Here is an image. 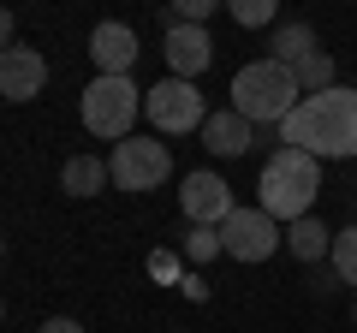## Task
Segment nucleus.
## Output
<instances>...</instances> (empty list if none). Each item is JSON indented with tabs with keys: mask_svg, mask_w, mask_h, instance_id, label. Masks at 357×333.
Returning <instances> with one entry per match:
<instances>
[{
	"mask_svg": "<svg viewBox=\"0 0 357 333\" xmlns=\"http://www.w3.org/2000/svg\"><path fill=\"white\" fill-rule=\"evenodd\" d=\"M0 316H6V304H0Z\"/></svg>",
	"mask_w": 357,
	"mask_h": 333,
	"instance_id": "obj_25",
	"label": "nucleus"
},
{
	"mask_svg": "<svg viewBox=\"0 0 357 333\" xmlns=\"http://www.w3.org/2000/svg\"><path fill=\"white\" fill-rule=\"evenodd\" d=\"M60 185H66L72 196H96V191H107V185H114V173H107L102 155H72V161L60 166Z\"/></svg>",
	"mask_w": 357,
	"mask_h": 333,
	"instance_id": "obj_13",
	"label": "nucleus"
},
{
	"mask_svg": "<svg viewBox=\"0 0 357 333\" xmlns=\"http://www.w3.org/2000/svg\"><path fill=\"white\" fill-rule=\"evenodd\" d=\"M351 321H357V304H351Z\"/></svg>",
	"mask_w": 357,
	"mask_h": 333,
	"instance_id": "obj_24",
	"label": "nucleus"
},
{
	"mask_svg": "<svg viewBox=\"0 0 357 333\" xmlns=\"http://www.w3.org/2000/svg\"><path fill=\"white\" fill-rule=\"evenodd\" d=\"M220 256V226H191L185 232V262H208Z\"/></svg>",
	"mask_w": 357,
	"mask_h": 333,
	"instance_id": "obj_18",
	"label": "nucleus"
},
{
	"mask_svg": "<svg viewBox=\"0 0 357 333\" xmlns=\"http://www.w3.org/2000/svg\"><path fill=\"white\" fill-rule=\"evenodd\" d=\"M36 333H84V327H77V321L72 316H54V321H42V327Z\"/></svg>",
	"mask_w": 357,
	"mask_h": 333,
	"instance_id": "obj_21",
	"label": "nucleus"
},
{
	"mask_svg": "<svg viewBox=\"0 0 357 333\" xmlns=\"http://www.w3.org/2000/svg\"><path fill=\"white\" fill-rule=\"evenodd\" d=\"M208 13H215V0H178L173 24H208Z\"/></svg>",
	"mask_w": 357,
	"mask_h": 333,
	"instance_id": "obj_20",
	"label": "nucleus"
},
{
	"mask_svg": "<svg viewBox=\"0 0 357 333\" xmlns=\"http://www.w3.org/2000/svg\"><path fill=\"white\" fill-rule=\"evenodd\" d=\"M137 30L119 24V18H107V24L89 30V60H96V72L102 77H131V65H137Z\"/></svg>",
	"mask_w": 357,
	"mask_h": 333,
	"instance_id": "obj_9",
	"label": "nucleus"
},
{
	"mask_svg": "<svg viewBox=\"0 0 357 333\" xmlns=\"http://www.w3.org/2000/svg\"><path fill=\"white\" fill-rule=\"evenodd\" d=\"M178 208L191 215V226H220L238 203H232V185L220 179V173H185V185H178Z\"/></svg>",
	"mask_w": 357,
	"mask_h": 333,
	"instance_id": "obj_8",
	"label": "nucleus"
},
{
	"mask_svg": "<svg viewBox=\"0 0 357 333\" xmlns=\"http://www.w3.org/2000/svg\"><path fill=\"white\" fill-rule=\"evenodd\" d=\"M280 244H286V232L262 208H232L220 220V256H232V262H268Z\"/></svg>",
	"mask_w": 357,
	"mask_h": 333,
	"instance_id": "obj_6",
	"label": "nucleus"
},
{
	"mask_svg": "<svg viewBox=\"0 0 357 333\" xmlns=\"http://www.w3.org/2000/svg\"><path fill=\"white\" fill-rule=\"evenodd\" d=\"M143 114V90L131 84V77H102L96 72V84L84 90V131L89 137H114L126 143L131 125H137Z\"/></svg>",
	"mask_w": 357,
	"mask_h": 333,
	"instance_id": "obj_4",
	"label": "nucleus"
},
{
	"mask_svg": "<svg viewBox=\"0 0 357 333\" xmlns=\"http://www.w3.org/2000/svg\"><path fill=\"white\" fill-rule=\"evenodd\" d=\"M0 256H6V238H0Z\"/></svg>",
	"mask_w": 357,
	"mask_h": 333,
	"instance_id": "obj_23",
	"label": "nucleus"
},
{
	"mask_svg": "<svg viewBox=\"0 0 357 333\" xmlns=\"http://www.w3.org/2000/svg\"><path fill=\"white\" fill-rule=\"evenodd\" d=\"M232 18H238L244 30L250 24H274V0H232Z\"/></svg>",
	"mask_w": 357,
	"mask_h": 333,
	"instance_id": "obj_19",
	"label": "nucleus"
},
{
	"mask_svg": "<svg viewBox=\"0 0 357 333\" xmlns=\"http://www.w3.org/2000/svg\"><path fill=\"white\" fill-rule=\"evenodd\" d=\"M298 72L280 65L274 54L268 60H250L238 77H232V114L250 119V125H286V114L298 107Z\"/></svg>",
	"mask_w": 357,
	"mask_h": 333,
	"instance_id": "obj_2",
	"label": "nucleus"
},
{
	"mask_svg": "<svg viewBox=\"0 0 357 333\" xmlns=\"http://www.w3.org/2000/svg\"><path fill=\"white\" fill-rule=\"evenodd\" d=\"M107 173H114L119 191H155V185H167V173H173V155L155 137H126L107 155Z\"/></svg>",
	"mask_w": 357,
	"mask_h": 333,
	"instance_id": "obj_5",
	"label": "nucleus"
},
{
	"mask_svg": "<svg viewBox=\"0 0 357 333\" xmlns=\"http://www.w3.org/2000/svg\"><path fill=\"white\" fill-rule=\"evenodd\" d=\"M286 250H292L298 262H321L333 250V232L321 226L316 215H304V220H292V226H286Z\"/></svg>",
	"mask_w": 357,
	"mask_h": 333,
	"instance_id": "obj_14",
	"label": "nucleus"
},
{
	"mask_svg": "<svg viewBox=\"0 0 357 333\" xmlns=\"http://www.w3.org/2000/svg\"><path fill=\"white\" fill-rule=\"evenodd\" d=\"M310 54H316V30H310V24H280V30H274V60H280V65L298 72Z\"/></svg>",
	"mask_w": 357,
	"mask_h": 333,
	"instance_id": "obj_15",
	"label": "nucleus"
},
{
	"mask_svg": "<svg viewBox=\"0 0 357 333\" xmlns=\"http://www.w3.org/2000/svg\"><path fill=\"white\" fill-rule=\"evenodd\" d=\"M298 90H310V95H321V90H333V60H328V54H310V60L304 65H298Z\"/></svg>",
	"mask_w": 357,
	"mask_h": 333,
	"instance_id": "obj_17",
	"label": "nucleus"
},
{
	"mask_svg": "<svg viewBox=\"0 0 357 333\" xmlns=\"http://www.w3.org/2000/svg\"><path fill=\"white\" fill-rule=\"evenodd\" d=\"M13 30H18V24H13V13H6V6H0V54L13 48Z\"/></svg>",
	"mask_w": 357,
	"mask_h": 333,
	"instance_id": "obj_22",
	"label": "nucleus"
},
{
	"mask_svg": "<svg viewBox=\"0 0 357 333\" xmlns=\"http://www.w3.org/2000/svg\"><path fill=\"white\" fill-rule=\"evenodd\" d=\"M143 114H149L155 131H167V137H185V131L203 125V90L197 84H185V77H167V84H155L149 95H143Z\"/></svg>",
	"mask_w": 357,
	"mask_h": 333,
	"instance_id": "obj_7",
	"label": "nucleus"
},
{
	"mask_svg": "<svg viewBox=\"0 0 357 333\" xmlns=\"http://www.w3.org/2000/svg\"><path fill=\"white\" fill-rule=\"evenodd\" d=\"M48 84V60L36 48H6L0 54V95L6 102H36Z\"/></svg>",
	"mask_w": 357,
	"mask_h": 333,
	"instance_id": "obj_10",
	"label": "nucleus"
},
{
	"mask_svg": "<svg viewBox=\"0 0 357 333\" xmlns=\"http://www.w3.org/2000/svg\"><path fill=\"white\" fill-rule=\"evenodd\" d=\"M262 215H274V220H304L310 215V203H316V191H321V161L316 155H304V149H280V155H268V166H262Z\"/></svg>",
	"mask_w": 357,
	"mask_h": 333,
	"instance_id": "obj_3",
	"label": "nucleus"
},
{
	"mask_svg": "<svg viewBox=\"0 0 357 333\" xmlns=\"http://www.w3.org/2000/svg\"><path fill=\"white\" fill-rule=\"evenodd\" d=\"M167 65H173V77H185L191 84L197 72H208V60H215V42H208L203 24H173L167 30Z\"/></svg>",
	"mask_w": 357,
	"mask_h": 333,
	"instance_id": "obj_11",
	"label": "nucleus"
},
{
	"mask_svg": "<svg viewBox=\"0 0 357 333\" xmlns=\"http://www.w3.org/2000/svg\"><path fill=\"white\" fill-rule=\"evenodd\" d=\"M280 143H286V149L316 155V161H321V155L351 161V155H357V90L333 84V90H321V95H304V102L286 114Z\"/></svg>",
	"mask_w": 357,
	"mask_h": 333,
	"instance_id": "obj_1",
	"label": "nucleus"
},
{
	"mask_svg": "<svg viewBox=\"0 0 357 333\" xmlns=\"http://www.w3.org/2000/svg\"><path fill=\"white\" fill-rule=\"evenodd\" d=\"M328 262H333V274H340L345 286H357V226L333 232V250H328Z\"/></svg>",
	"mask_w": 357,
	"mask_h": 333,
	"instance_id": "obj_16",
	"label": "nucleus"
},
{
	"mask_svg": "<svg viewBox=\"0 0 357 333\" xmlns=\"http://www.w3.org/2000/svg\"><path fill=\"white\" fill-rule=\"evenodd\" d=\"M203 143H208L215 155H244V149L256 143V125L227 107V114H208V119H203Z\"/></svg>",
	"mask_w": 357,
	"mask_h": 333,
	"instance_id": "obj_12",
	"label": "nucleus"
}]
</instances>
